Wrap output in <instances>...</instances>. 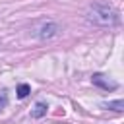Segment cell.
<instances>
[{
  "mask_svg": "<svg viewBox=\"0 0 124 124\" xmlns=\"http://www.w3.org/2000/svg\"><path fill=\"white\" fill-rule=\"evenodd\" d=\"M46 108H48V107H46V103H37V105H35V108L31 110V116H33V118H41V116H45V114H46Z\"/></svg>",
  "mask_w": 124,
  "mask_h": 124,
  "instance_id": "obj_4",
  "label": "cell"
},
{
  "mask_svg": "<svg viewBox=\"0 0 124 124\" xmlns=\"http://www.w3.org/2000/svg\"><path fill=\"white\" fill-rule=\"evenodd\" d=\"M87 19L95 25H105L107 27V25L118 23V12L107 2H95L87 10Z\"/></svg>",
  "mask_w": 124,
  "mask_h": 124,
  "instance_id": "obj_1",
  "label": "cell"
},
{
  "mask_svg": "<svg viewBox=\"0 0 124 124\" xmlns=\"http://www.w3.org/2000/svg\"><path fill=\"white\" fill-rule=\"evenodd\" d=\"M58 31H60L58 23H52V21H48V23H45V25L41 27V31H39V39H43V41H48V39L56 37V35H58Z\"/></svg>",
  "mask_w": 124,
  "mask_h": 124,
  "instance_id": "obj_3",
  "label": "cell"
},
{
  "mask_svg": "<svg viewBox=\"0 0 124 124\" xmlns=\"http://www.w3.org/2000/svg\"><path fill=\"white\" fill-rule=\"evenodd\" d=\"M91 81H93L95 85H99L101 89H107V91H112V89H116V87H118V83H116V81L108 79V78H107V76H103V74H93Z\"/></svg>",
  "mask_w": 124,
  "mask_h": 124,
  "instance_id": "obj_2",
  "label": "cell"
},
{
  "mask_svg": "<svg viewBox=\"0 0 124 124\" xmlns=\"http://www.w3.org/2000/svg\"><path fill=\"white\" fill-rule=\"evenodd\" d=\"M29 91H31L29 85H27V83H21V85L17 87V97H19V99H25V97L29 95Z\"/></svg>",
  "mask_w": 124,
  "mask_h": 124,
  "instance_id": "obj_6",
  "label": "cell"
},
{
  "mask_svg": "<svg viewBox=\"0 0 124 124\" xmlns=\"http://www.w3.org/2000/svg\"><path fill=\"white\" fill-rule=\"evenodd\" d=\"M103 107H105V108H112V110L120 112V110H124V101H122V99H116V101H108V103H103Z\"/></svg>",
  "mask_w": 124,
  "mask_h": 124,
  "instance_id": "obj_5",
  "label": "cell"
},
{
  "mask_svg": "<svg viewBox=\"0 0 124 124\" xmlns=\"http://www.w3.org/2000/svg\"><path fill=\"white\" fill-rule=\"evenodd\" d=\"M6 105H8V95H6V91H0V110H2Z\"/></svg>",
  "mask_w": 124,
  "mask_h": 124,
  "instance_id": "obj_7",
  "label": "cell"
}]
</instances>
